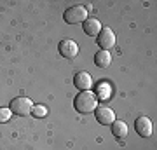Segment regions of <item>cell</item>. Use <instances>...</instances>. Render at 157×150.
<instances>
[{"label":"cell","mask_w":157,"mask_h":150,"mask_svg":"<svg viewBox=\"0 0 157 150\" xmlns=\"http://www.w3.org/2000/svg\"><path fill=\"white\" fill-rule=\"evenodd\" d=\"M58 51H59V54L63 58H67V60H73L75 56L78 54V45L75 40L72 39H63L59 44H58Z\"/></svg>","instance_id":"obj_4"},{"label":"cell","mask_w":157,"mask_h":150,"mask_svg":"<svg viewBox=\"0 0 157 150\" xmlns=\"http://www.w3.org/2000/svg\"><path fill=\"white\" fill-rule=\"evenodd\" d=\"M73 106L75 110L80 112V113H89V112H94L96 106H98V96L93 91H80L75 100H73Z\"/></svg>","instance_id":"obj_1"},{"label":"cell","mask_w":157,"mask_h":150,"mask_svg":"<svg viewBox=\"0 0 157 150\" xmlns=\"http://www.w3.org/2000/svg\"><path fill=\"white\" fill-rule=\"evenodd\" d=\"M112 134L117 140H124L128 136V124L122 121H113L112 122Z\"/></svg>","instance_id":"obj_11"},{"label":"cell","mask_w":157,"mask_h":150,"mask_svg":"<svg viewBox=\"0 0 157 150\" xmlns=\"http://www.w3.org/2000/svg\"><path fill=\"white\" fill-rule=\"evenodd\" d=\"M98 44H100L101 51L112 49L113 44H115V33L110 28H101V32L98 33Z\"/></svg>","instance_id":"obj_6"},{"label":"cell","mask_w":157,"mask_h":150,"mask_svg":"<svg viewBox=\"0 0 157 150\" xmlns=\"http://www.w3.org/2000/svg\"><path fill=\"white\" fill-rule=\"evenodd\" d=\"M11 115H12L11 108H0V122H7L11 119Z\"/></svg>","instance_id":"obj_14"},{"label":"cell","mask_w":157,"mask_h":150,"mask_svg":"<svg viewBox=\"0 0 157 150\" xmlns=\"http://www.w3.org/2000/svg\"><path fill=\"white\" fill-rule=\"evenodd\" d=\"M94 115H96V121L103 126H112V122L115 121V113H113L112 108H108V106H96L94 110Z\"/></svg>","instance_id":"obj_5"},{"label":"cell","mask_w":157,"mask_h":150,"mask_svg":"<svg viewBox=\"0 0 157 150\" xmlns=\"http://www.w3.org/2000/svg\"><path fill=\"white\" fill-rule=\"evenodd\" d=\"M108 94H110V89H108V86H107V84H101L100 91L96 93V96H100V98H103V100H107Z\"/></svg>","instance_id":"obj_13"},{"label":"cell","mask_w":157,"mask_h":150,"mask_svg":"<svg viewBox=\"0 0 157 150\" xmlns=\"http://www.w3.org/2000/svg\"><path fill=\"white\" fill-rule=\"evenodd\" d=\"M101 32V23L96 17H87L84 21V33L89 37H98V33Z\"/></svg>","instance_id":"obj_9"},{"label":"cell","mask_w":157,"mask_h":150,"mask_svg":"<svg viewBox=\"0 0 157 150\" xmlns=\"http://www.w3.org/2000/svg\"><path fill=\"white\" fill-rule=\"evenodd\" d=\"M87 9L84 6H73L70 9L65 11L63 14V19L68 23V25H78V23H84L87 19Z\"/></svg>","instance_id":"obj_2"},{"label":"cell","mask_w":157,"mask_h":150,"mask_svg":"<svg viewBox=\"0 0 157 150\" xmlns=\"http://www.w3.org/2000/svg\"><path fill=\"white\" fill-rule=\"evenodd\" d=\"M73 86L78 89V91H91L93 87V79L87 72H77L75 77H73Z\"/></svg>","instance_id":"obj_8"},{"label":"cell","mask_w":157,"mask_h":150,"mask_svg":"<svg viewBox=\"0 0 157 150\" xmlns=\"http://www.w3.org/2000/svg\"><path fill=\"white\" fill-rule=\"evenodd\" d=\"M135 131L140 134V136H143V138H148L152 134V131H154V126H152L150 119L145 117V115L138 117L135 121Z\"/></svg>","instance_id":"obj_7"},{"label":"cell","mask_w":157,"mask_h":150,"mask_svg":"<svg viewBox=\"0 0 157 150\" xmlns=\"http://www.w3.org/2000/svg\"><path fill=\"white\" fill-rule=\"evenodd\" d=\"M9 108H11L12 113H16V115H19V117H25V115H28V113H32L33 103H32V100H30V98L19 96V98H14V100L11 101Z\"/></svg>","instance_id":"obj_3"},{"label":"cell","mask_w":157,"mask_h":150,"mask_svg":"<svg viewBox=\"0 0 157 150\" xmlns=\"http://www.w3.org/2000/svg\"><path fill=\"white\" fill-rule=\"evenodd\" d=\"M94 63H96V67H100V68L110 67V63H112V54H110L108 51H98L94 54Z\"/></svg>","instance_id":"obj_10"},{"label":"cell","mask_w":157,"mask_h":150,"mask_svg":"<svg viewBox=\"0 0 157 150\" xmlns=\"http://www.w3.org/2000/svg\"><path fill=\"white\" fill-rule=\"evenodd\" d=\"M47 106L45 105H33V108H32V115L37 117V119H42V117L47 115Z\"/></svg>","instance_id":"obj_12"}]
</instances>
